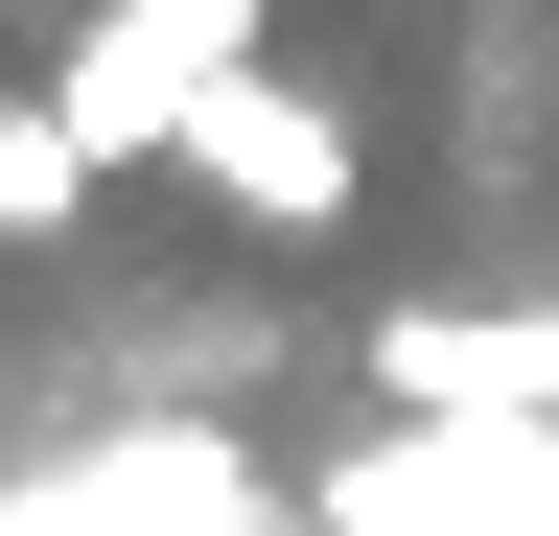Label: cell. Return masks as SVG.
Segmentation results:
<instances>
[{
    "mask_svg": "<svg viewBox=\"0 0 559 536\" xmlns=\"http://www.w3.org/2000/svg\"><path fill=\"white\" fill-rule=\"evenodd\" d=\"M0 536H257V490H234V443H94L47 490H0Z\"/></svg>",
    "mask_w": 559,
    "mask_h": 536,
    "instance_id": "cell-4",
    "label": "cell"
},
{
    "mask_svg": "<svg viewBox=\"0 0 559 536\" xmlns=\"http://www.w3.org/2000/svg\"><path fill=\"white\" fill-rule=\"evenodd\" d=\"M234 71H257V0H94V24L47 47V94H70L94 164H187V117Z\"/></svg>",
    "mask_w": 559,
    "mask_h": 536,
    "instance_id": "cell-1",
    "label": "cell"
},
{
    "mask_svg": "<svg viewBox=\"0 0 559 536\" xmlns=\"http://www.w3.org/2000/svg\"><path fill=\"white\" fill-rule=\"evenodd\" d=\"M94 187H117V164H94V141H70V94L24 71V94H0V257H47L70 211H94Z\"/></svg>",
    "mask_w": 559,
    "mask_h": 536,
    "instance_id": "cell-5",
    "label": "cell"
},
{
    "mask_svg": "<svg viewBox=\"0 0 559 536\" xmlns=\"http://www.w3.org/2000/svg\"><path fill=\"white\" fill-rule=\"evenodd\" d=\"M373 396H419V420H559V303H396Z\"/></svg>",
    "mask_w": 559,
    "mask_h": 536,
    "instance_id": "cell-3",
    "label": "cell"
},
{
    "mask_svg": "<svg viewBox=\"0 0 559 536\" xmlns=\"http://www.w3.org/2000/svg\"><path fill=\"white\" fill-rule=\"evenodd\" d=\"M187 187H210L234 234H349V187H373V164H349V117H326L304 71H234V94L187 117Z\"/></svg>",
    "mask_w": 559,
    "mask_h": 536,
    "instance_id": "cell-2",
    "label": "cell"
}]
</instances>
